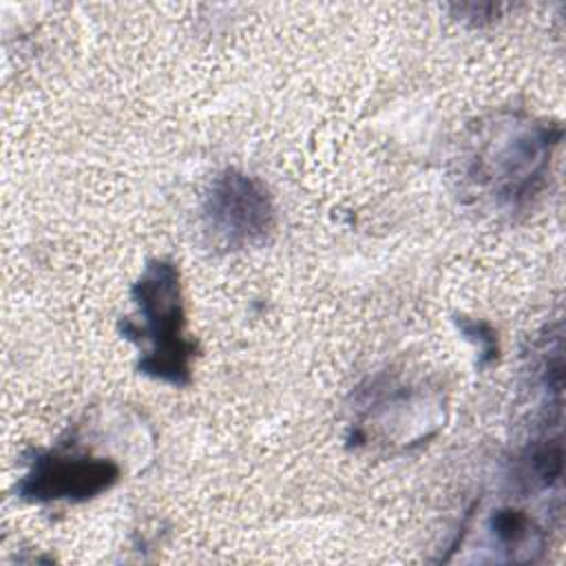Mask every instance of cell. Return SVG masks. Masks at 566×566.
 <instances>
[{
    "label": "cell",
    "mask_w": 566,
    "mask_h": 566,
    "mask_svg": "<svg viewBox=\"0 0 566 566\" xmlns=\"http://www.w3.org/2000/svg\"><path fill=\"white\" fill-rule=\"evenodd\" d=\"M559 122L506 113L478 130L469 179L502 210L526 208L546 184L553 150L562 139Z\"/></svg>",
    "instance_id": "1"
},
{
    "label": "cell",
    "mask_w": 566,
    "mask_h": 566,
    "mask_svg": "<svg viewBox=\"0 0 566 566\" xmlns=\"http://www.w3.org/2000/svg\"><path fill=\"white\" fill-rule=\"evenodd\" d=\"M137 318H124L119 332L142 347L139 374L172 387L192 382L197 345L186 336V307L179 268L170 259H153L130 287Z\"/></svg>",
    "instance_id": "2"
},
{
    "label": "cell",
    "mask_w": 566,
    "mask_h": 566,
    "mask_svg": "<svg viewBox=\"0 0 566 566\" xmlns=\"http://www.w3.org/2000/svg\"><path fill=\"white\" fill-rule=\"evenodd\" d=\"M440 407L438 400L409 385L374 382L358 394L349 442L360 447L380 440V444L402 449L422 444L442 427Z\"/></svg>",
    "instance_id": "3"
},
{
    "label": "cell",
    "mask_w": 566,
    "mask_h": 566,
    "mask_svg": "<svg viewBox=\"0 0 566 566\" xmlns=\"http://www.w3.org/2000/svg\"><path fill=\"white\" fill-rule=\"evenodd\" d=\"M208 237L226 250L263 243L274 230L276 210L265 184L239 168L219 172L201 206Z\"/></svg>",
    "instance_id": "4"
},
{
    "label": "cell",
    "mask_w": 566,
    "mask_h": 566,
    "mask_svg": "<svg viewBox=\"0 0 566 566\" xmlns=\"http://www.w3.org/2000/svg\"><path fill=\"white\" fill-rule=\"evenodd\" d=\"M119 480L122 464L117 460L57 444L33 453L18 478L15 493L31 504H80L111 491Z\"/></svg>",
    "instance_id": "5"
},
{
    "label": "cell",
    "mask_w": 566,
    "mask_h": 566,
    "mask_svg": "<svg viewBox=\"0 0 566 566\" xmlns=\"http://www.w3.org/2000/svg\"><path fill=\"white\" fill-rule=\"evenodd\" d=\"M486 528L497 548H502L513 562H531L533 553H539L546 544V531L522 506L502 504L491 511Z\"/></svg>",
    "instance_id": "6"
},
{
    "label": "cell",
    "mask_w": 566,
    "mask_h": 566,
    "mask_svg": "<svg viewBox=\"0 0 566 566\" xmlns=\"http://www.w3.org/2000/svg\"><path fill=\"white\" fill-rule=\"evenodd\" d=\"M458 327L462 329V334H467V338L478 343V347H480V367H486L497 358V336H495V332L489 323H484L480 318L462 316L458 321Z\"/></svg>",
    "instance_id": "7"
}]
</instances>
